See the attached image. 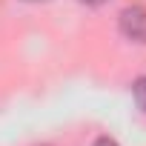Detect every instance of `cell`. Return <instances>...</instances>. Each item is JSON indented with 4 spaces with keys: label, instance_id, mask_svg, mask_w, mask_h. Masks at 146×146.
<instances>
[{
    "label": "cell",
    "instance_id": "6da1fadb",
    "mask_svg": "<svg viewBox=\"0 0 146 146\" xmlns=\"http://www.w3.org/2000/svg\"><path fill=\"white\" fill-rule=\"evenodd\" d=\"M117 29H120V35L126 40L146 46V6H140V3L126 6L117 15Z\"/></svg>",
    "mask_w": 146,
    "mask_h": 146
},
{
    "label": "cell",
    "instance_id": "7a4b0ae2",
    "mask_svg": "<svg viewBox=\"0 0 146 146\" xmlns=\"http://www.w3.org/2000/svg\"><path fill=\"white\" fill-rule=\"evenodd\" d=\"M132 98H135L137 109L146 112V75H140V78L132 80Z\"/></svg>",
    "mask_w": 146,
    "mask_h": 146
},
{
    "label": "cell",
    "instance_id": "3957f363",
    "mask_svg": "<svg viewBox=\"0 0 146 146\" xmlns=\"http://www.w3.org/2000/svg\"><path fill=\"white\" fill-rule=\"evenodd\" d=\"M92 146H120L115 137H109V135H100V137H95V143Z\"/></svg>",
    "mask_w": 146,
    "mask_h": 146
},
{
    "label": "cell",
    "instance_id": "277c9868",
    "mask_svg": "<svg viewBox=\"0 0 146 146\" xmlns=\"http://www.w3.org/2000/svg\"><path fill=\"white\" fill-rule=\"evenodd\" d=\"M78 3H83V6H92V9H98V6L109 3V0H78Z\"/></svg>",
    "mask_w": 146,
    "mask_h": 146
},
{
    "label": "cell",
    "instance_id": "5b68a950",
    "mask_svg": "<svg viewBox=\"0 0 146 146\" xmlns=\"http://www.w3.org/2000/svg\"><path fill=\"white\" fill-rule=\"evenodd\" d=\"M23 3H49V0H23Z\"/></svg>",
    "mask_w": 146,
    "mask_h": 146
},
{
    "label": "cell",
    "instance_id": "8992f818",
    "mask_svg": "<svg viewBox=\"0 0 146 146\" xmlns=\"http://www.w3.org/2000/svg\"><path fill=\"white\" fill-rule=\"evenodd\" d=\"M40 146H52V143H40Z\"/></svg>",
    "mask_w": 146,
    "mask_h": 146
}]
</instances>
